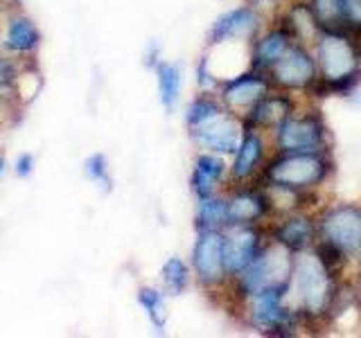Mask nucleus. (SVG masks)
I'll list each match as a JSON object with an SVG mask.
<instances>
[{
  "instance_id": "nucleus-1",
  "label": "nucleus",
  "mask_w": 361,
  "mask_h": 338,
  "mask_svg": "<svg viewBox=\"0 0 361 338\" xmlns=\"http://www.w3.org/2000/svg\"><path fill=\"white\" fill-rule=\"evenodd\" d=\"M341 280L323 264L314 248L296 253L293 273L287 287V298L293 309L300 313L305 330H319L330 325V311L341 287Z\"/></svg>"
},
{
  "instance_id": "nucleus-2",
  "label": "nucleus",
  "mask_w": 361,
  "mask_h": 338,
  "mask_svg": "<svg viewBox=\"0 0 361 338\" xmlns=\"http://www.w3.org/2000/svg\"><path fill=\"white\" fill-rule=\"evenodd\" d=\"M312 50L319 79L307 97H348L355 93L361 84V37L350 32H321Z\"/></svg>"
},
{
  "instance_id": "nucleus-3",
  "label": "nucleus",
  "mask_w": 361,
  "mask_h": 338,
  "mask_svg": "<svg viewBox=\"0 0 361 338\" xmlns=\"http://www.w3.org/2000/svg\"><path fill=\"white\" fill-rule=\"evenodd\" d=\"M233 307L240 311V318L248 330L262 336H296L305 330L300 313L289 304L287 287L259 289Z\"/></svg>"
},
{
  "instance_id": "nucleus-4",
  "label": "nucleus",
  "mask_w": 361,
  "mask_h": 338,
  "mask_svg": "<svg viewBox=\"0 0 361 338\" xmlns=\"http://www.w3.org/2000/svg\"><path fill=\"white\" fill-rule=\"evenodd\" d=\"M332 154H278L271 151L257 183L287 185L300 192H321V187L334 176Z\"/></svg>"
},
{
  "instance_id": "nucleus-5",
  "label": "nucleus",
  "mask_w": 361,
  "mask_h": 338,
  "mask_svg": "<svg viewBox=\"0 0 361 338\" xmlns=\"http://www.w3.org/2000/svg\"><path fill=\"white\" fill-rule=\"evenodd\" d=\"M269 142L278 154H332V131L314 104H298L269 133Z\"/></svg>"
},
{
  "instance_id": "nucleus-6",
  "label": "nucleus",
  "mask_w": 361,
  "mask_h": 338,
  "mask_svg": "<svg viewBox=\"0 0 361 338\" xmlns=\"http://www.w3.org/2000/svg\"><path fill=\"white\" fill-rule=\"evenodd\" d=\"M293 259H296V253H291L289 248L274 239H267L262 251L255 257V262L248 264L242 273L231 277L228 287H226V298L231 300V304H235L259 289L289 287Z\"/></svg>"
},
{
  "instance_id": "nucleus-7",
  "label": "nucleus",
  "mask_w": 361,
  "mask_h": 338,
  "mask_svg": "<svg viewBox=\"0 0 361 338\" xmlns=\"http://www.w3.org/2000/svg\"><path fill=\"white\" fill-rule=\"evenodd\" d=\"M316 214L319 239L343 253L348 262L361 259V206L355 203H332L321 206Z\"/></svg>"
},
{
  "instance_id": "nucleus-8",
  "label": "nucleus",
  "mask_w": 361,
  "mask_h": 338,
  "mask_svg": "<svg viewBox=\"0 0 361 338\" xmlns=\"http://www.w3.org/2000/svg\"><path fill=\"white\" fill-rule=\"evenodd\" d=\"M190 268L192 277L206 293H226L231 277L224 259V230L197 232L190 255Z\"/></svg>"
},
{
  "instance_id": "nucleus-9",
  "label": "nucleus",
  "mask_w": 361,
  "mask_h": 338,
  "mask_svg": "<svg viewBox=\"0 0 361 338\" xmlns=\"http://www.w3.org/2000/svg\"><path fill=\"white\" fill-rule=\"evenodd\" d=\"M267 75L274 88L293 95H307L316 84V79H319L314 50L305 43H293Z\"/></svg>"
},
{
  "instance_id": "nucleus-10",
  "label": "nucleus",
  "mask_w": 361,
  "mask_h": 338,
  "mask_svg": "<svg viewBox=\"0 0 361 338\" xmlns=\"http://www.w3.org/2000/svg\"><path fill=\"white\" fill-rule=\"evenodd\" d=\"M269 90H274L269 75L262 70L246 68V70L224 79L219 90H217V95L221 99V104L226 106V111H231V113H235V115L244 118L246 113L269 93Z\"/></svg>"
},
{
  "instance_id": "nucleus-11",
  "label": "nucleus",
  "mask_w": 361,
  "mask_h": 338,
  "mask_svg": "<svg viewBox=\"0 0 361 338\" xmlns=\"http://www.w3.org/2000/svg\"><path fill=\"white\" fill-rule=\"evenodd\" d=\"M244 120L231 111H224L214 115L206 124L197 129H190V140L199 151H212L219 156H233L242 142L244 135Z\"/></svg>"
},
{
  "instance_id": "nucleus-12",
  "label": "nucleus",
  "mask_w": 361,
  "mask_h": 338,
  "mask_svg": "<svg viewBox=\"0 0 361 338\" xmlns=\"http://www.w3.org/2000/svg\"><path fill=\"white\" fill-rule=\"evenodd\" d=\"M267 25H269V20L259 14L257 9L244 3L240 7L224 11V14L212 23V27L208 32V45L210 48H217V45H224V43L251 45V41Z\"/></svg>"
},
{
  "instance_id": "nucleus-13",
  "label": "nucleus",
  "mask_w": 361,
  "mask_h": 338,
  "mask_svg": "<svg viewBox=\"0 0 361 338\" xmlns=\"http://www.w3.org/2000/svg\"><path fill=\"white\" fill-rule=\"evenodd\" d=\"M267 223L264 225H228L224 230V259L228 277H235L237 273L255 262V257L267 244Z\"/></svg>"
},
{
  "instance_id": "nucleus-14",
  "label": "nucleus",
  "mask_w": 361,
  "mask_h": 338,
  "mask_svg": "<svg viewBox=\"0 0 361 338\" xmlns=\"http://www.w3.org/2000/svg\"><path fill=\"white\" fill-rule=\"evenodd\" d=\"M271 151L274 149H271L267 133L246 129L242 135V142L235 149L233 161L228 165V185H246L257 180Z\"/></svg>"
},
{
  "instance_id": "nucleus-15",
  "label": "nucleus",
  "mask_w": 361,
  "mask_h": 338,
  "mask_svg": "<svg viewBox=\"0 0 361 338\" xmlns=\"http://www.w3.org/2000/svg\"><path fill=\"white\" fill-rule=\"evenodd\" d=\"M228 225H264L271 219L269 203L259 183L228 185L224 189Z\"/></svg>"
},
{
  "instance_id": "nucleus-16",
  "label": "nucleus",
  "mask_w": 361,
  "mask_h": 338,
  "mask_svg": "<svg viewBox=\"0 0 361 338\" xmlns=\"http://www.w3.org/2000/svg\"><path fill=\"white\" fill-rule=\"evenodd\" d=\"M267 234L269 239L282 244L291 253H302L319 239L316 214L312 210H298L285 217H274L267 221Z\"/></svg>"
},
{
  "instance_id": "nucleus-17",
  "label": "nucleus",
  "mask_w": 361,
  "mask_h": 338,
  "mask_svg": "<svg viewBox=\"0 0 361 338\" xmlns=\"http://www.w3.org/2000/svg\"><path fill=\"white\" fill-rule=\"evenodd\" d=\"M293 43L296 41H293L291 32L280 20H271L248 45V68L269 73Z\"/></svg>"
},
{
  "instance_id": "nucleus-18",
  "label": "nucleus",
  "mask_w": 361,
  "mask_h": 338,
  "mask_svg": "<svg viewBox=\"0 0 361 338\" xmlns=\"http://www.w3.org/2000/svg\"><path fill=\"white\" fill-rule=\"evenodd\" d=\"M298 104H300L298 95L285 93V90H278V88L269 90V93L242 118L244 120V129L262 131V133L269 135L282 120H285L287 115H291V113L298 108Z\"/></svg>"
},
{
  "instance_id": "nucleus-19",
  "label": "nucleus",
  "mask_w": 361,
  "mask_h": 338,
  "mask_svg": "<svg viewBox=\"0 0 361 338\" xmlns=\"http://www.w3.org/2000/svg\"><path fill=\"white\" fill-rule=\"evenodd\" d=\"M228 187V163L226 156L212 151H199L195 163H192L190 174V189L197 199H206L219 194Z\"/></svg>"
},
{
  "instance_id": "nucleus-20",
  "label": "nucleus",
  "mask_w": 361,
  "mask_h": 338,
  "mask_svg": "<svg viewBox=\"0 0 361 338\" xmlns=\"http://www.w3.org/2000/svg\"><path fill=\"white\" fill-rule=\"evenodd\" d=\"M274 20H280L291 32L293 41L310 45V48L321 37V27L312 14L307 0H287L285 7H282V11Z\"/></svg>"
},
{
  "instance_id": "nucleus-21",
  "label": "nucleus",
  "mask_w": 361,
  "mask_h": 338,
  "mask_svg": "<svg viewBox=\"0 0 361 338\" xmlns=\"http://www.w3.org/2000/svg\"><path fill=\"white\" fill-rule=\"evenodd\" d=\"M3 43L11 54L32 56L41 45V32L37 27V23L30 16L16 14V16H9L7 20V32H5Z\"/></svg>"
},
{
  "instance_id": "nucleus-22",
  "label": "nucleus",
  "mask_w": 361,
  "mask_h": 338,
  "mask_svg": "<svg viewBox=\"0 0 361 338\" xmlns=\"http://www.w3.org/2000/svg\"><path fill=\"white\" fill-rule=\"evenodd\" d=\"M156 86H158V99L165 108V113H172L180 99V90H183V70L178 63L172 61H158L154 68Z\"/></svg>"
},
{
  "instance_id": "nucleus-23",
  "label": "nucleus",
  "mask_w": 361,
  "mask_h": 338,
  "mask_svg": "<svg viewBox=\"0 0 361 338\" xmlns=\"http://www.w3.org/2000/svg\"><path fill=\"white\" fill-rule=\"evenodd\" d=\"M195 228L203 230H226L228 228V208H226V194H212L206 199H197L195 210Z\"/></svg>"
},
{
  "instance_id": "nucleus-24",
  "label": "nucleus",
  "mask_w": 361,
  "mask_h": 338,
  "mask_svg": "<svg viewBox=\"0 0 361 338\" xmlns=\"http://www.w3.org/2000/svg\"><path fill=\"white\" fill-rule=\"evenodd\" d=\"M135 300H138V304L142 307L147 318H149L154 330L158 334H165L167 320H169V309H167L165 293L161 289H154V287H140L138 293H135Z\"/></svg>"
},
{
  "instance_id": "nucleus-25",
  "label": "nucleus",
  "mask_w": 361,
  "mask_h": 338,
  "mask_svg": "<svg viewBox=\"0 0 361 338\" xmlns=\"http://www.w3.org/2000/svg\"><path fill=\"white\" fill-rule=\"evenodd\" d=\"M161 282L167 296L178 298L188 291L192 282V268L185 259H180L178 255H172L165 259V264L161 266Z\"/></svg>"
},
{
  "instance_id": "nucleus-26",
  "label": "nucleus",
  "mask_w": 361,
  "mask_h": 338,
  "mask_svg": "<svg viewBox=\"0 0 361 338\" xmlns=\"http://www.w3.org/2000/svg\"><path fill=\"white\" fill-rule=\"evenodd\" d=\"M307 3L321 32H350L343 0H307Z\"/></svg>"
},
{
  "instance_id": "nucleus-27",
  "label": "nucleus",
  "mask_w": 361,
  "mask_h": 338,
  "mask_svg": "<svg viewBox=\"0 0 361 338\" xmlns=\"http://www.w3.org/2000/svg\"><path fill=\"white\" fill-rule=\"evenodd\" d=\"M226 106L221 104V99L217 93H201L190 101L188 108H185V127L190 129H197L201 124H206L208 120H212L214 115L224 113Z\"/></svg>"
},
{
  "instance_id": "nucleus-28",
  "label": "nucleus",
  "mask_w": 361,
  "mask_h": 338,
  "mask_svg": "<svg viewBox=\"0 0 361 338\" xmlns=\"http://www.w3.org/2000/svg\"><path fill=\"white\" fill-rule=\"evenodd\" d=\"M84 174L90 183H95L104 194L113 189V178H111V172H109V161L104 154H93L86 158L84 163Z\"/></svg>"
},
{
  "instance_id": "nucleus-29",
  "label": "nucleus",
  "mask_w": 361,
  "mask_h": 338,
  "mask_svg": "<svg viewBox=\"0 0 361 338\" xmlns=\"http://www.w3.org/2000/svg\"><path fill=\"white\" fill-rule=\"evenodd\" d=\"M23 73H25V68H23L14 56H3L0 54V93H14Z\"/></svg>"
},
{
  "instance_id": "nucleus-30",
  "label": "nucleus",
  "mask_w": 361,
  "mask_h": 338,
  "mask_svg": "<svg viewBox=\"0 0 361 338\" xmlns=\"http://www.w3.org/2000/svg\"><path fill=\"white\" fill-rule=\"evenodd\" d=\"M197 86L203 93H217L221 86V77L212 70V61L208 54H203L199 63H197Z\"/></svg>"
},
{
  "instance_id": "nucleus-31",
  "label": "nucleus",
  "mask_w": 361,
  "mask_h": 338,
  "mask_svg": "<svg viewBox=\"0 0 361 338\" xmlns=\"http://www.w3.org/2000/svg\"><path fill=\"white\" fill-rule=\"evenodd\" d=\"M285 3H287V0H246V5H251L253 9H257L269 23L280 14L282 7H285Z\"/></svg>"
},
{
  "instance_id": "nucleus-32",
  "label": "nucleus",
  "mask_w": 361,
  "mask_h": 338,
  "mask_svg": "<svg viewBox=\"0 0 361 338\" xmlns=\"http://www.w3.org/2000/svg\"><path fill=\"white\" fill-rule=\"evenodd\" d=\"M348 30L361 37V0H343Z\"/></svg>"
},
{
  "instance_id": "nucleus-33",
  "label": "nucleus",
  "mask_w": 361,
  "mask_h": 338,
  "mask_svg": "<svg viewBox=\"0 0 361 338\" xmlns=\"http://www.w3.org/2000/svg\"><path fill=\"white\" fill-rule=\"evenodd\" d=\"M34 167H37V158H34V154H20L16 158V165H14V172L16 176L20 178H30L34 174Z\"/></svg>"
},
{
  "instance_id": "nucleus-34",
  "label": "nucleus",
  "mask_w": 361,
  "mask_h": 338,
  "mask_svg": "<svg viewBox=\"0 0 361 338\" xmlns=\"http://www.w3.org/2000/svg\"><path fill=\"white\" fill-rule=\"evenodd\" d=\"M158 61H161V45H158L156 41H152L149 48H147V54H145V65H149L154 70Z\"/></svg>"
},
{
  "instance_id": "nucleus-35",
  "label": "nucleus",
  "mask_w": 361,
  "mask_h": 338,
  "mask_svg": "<svg viewBox=\"0 0 361 338\" xmlns=\"http://www.w3.org/2000/svg\"><path fill=\"white\" fill-rule=\"evenodd\" d=\"M5 167H7V165H5V158H3V156H0V178H3V176H5Z\"/></svg>"
},
{
  "instance_id": "nucleus-36",
  "label": "nucleus",
  "mask_w": 361,
  "mask_h": 338,
  "mask_svg": "<svg viewBox=\"0 0 361 338\" xmlns=\"http://www.w3.org/2000/svg\"><path fill=\"white\" fill-rule=\"evenodd\" d=\"M3 106H5V95L0 93V113H3Z\"/></svg>"
},
{
  "instance_id": "nucleus-37",
  "label": "nucleus",
  "mask_w": 361,
  "mask_h": 338,
  "mask_svg": "<svg viewBox=\"0 0 361 338\" xmlns=\"http://www.w3.org/2000/svg\"><path fill=\"white\" fill-rule=\"evenodd\" d=\"M357 264H359V275H357V280H361V259H359V262H357Z\"/></svg>"
},
{
  "instance_id": "nucleus-38",
  "label": "nucleus",
  "mask_w": 361,
  "mask_h": 338,
  "mask_svg": "<svg viewBox=\"0 0 361 338\" xmlns=\"http://www.w3.org/2000/svg\"><path fill=\"white\" fill-rule=\"evenodd\" d=\"M0 50H3V39H0Z\"/></svg>"
}]
</instances>
